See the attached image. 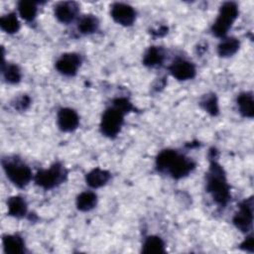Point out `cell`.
<instances>
[{
    "label": "cell",
    "instance_id": "obj_11",
    "mask_svg": "<svg viewBox=\"0 0 254 254\" xmlns=\"http://www.w3.org/2000/svg\"><path fill=\"white\" fill-rule=\"evenodd\" d=\"M79 124L77 113L68 107L61 108L58 113V126L64 132L74 131Z\"/></svg>",
    "mask_w": 254,
    "mask_h": 254
},
{
    "label": "cell",
    "instance_id": "obj_16",
    "mask_svg": "<svg viewBox=\"0 0 254 254\" xmlns=\"http://www.w3.org/2000/svg\"><path fill=\"white\" fill-rule=\"evenodd\" d=\"M237 106L242 116L252 118L254 116V102L251 92H242L237 97Z\"/></svg>",
    "mask_w": 254,
    "mask_h": 254
},
{
    "label": "cell",
    "instance_id": "obj_21",
    "mask_svg": "<svg viewBox=\"0 0 254 254\" xmlns=\"http://www.w3.org/2000/svg\"><path fill=\"white\" fill-rule=\"evenodd\" d=\"M98 26H99L98 19L94 15L88 14L80 18L77 24V29L81 34L88 35V34L94 33L98 29Z\"/></svg>",
    "mask_w": 254,
    "mask_h": 254
},
{
    "label": "cell",
    "instance_id": "obj_28",
    "mask_svg": "<svg viewBox=\"0 0 254 254\" xmlns=\"http://www.w3.org/2000/svg\"><path fill=\"white\" fill-rule=\"evenodd\" d=\"M240 248L247 252H253L254 249V243H253V236L249 235L247 236L243 242L240 244Z\"/></svg>",
    "mask_w": 254,
    "mask_h": 254
},
{
    "label": "cell",
    "instance_id": "obj_4",
    "mask_svg": "<svg viewBox=\"0 0 254 254\" xmlns=\"http://www.w3.org/2000/svg\"><path fill=\"white\" fill-rule=\"evenodd\" d=\"M2 165L7 178L16 187L24 188L32 180L31 169L19 159H4Z\"/></svg>",
    "mask_w": 254,
    "mask_h": 254
},
{
    "label": "cell",
    "instance_id": "obj_15",
    "mask_svg": "<svg viewBox=\"0 0 254 254\" xmlns=\"http://www.w3.org/2000/svg\"><path fill=\"white\" fill-rule=\"evenodd\" d=\"M8 214L13 217L21 218L27 213V203L26 200L20 195L11 196L7 200Z\"/></svg>",
    "mask_w": 254,
    "mask_h": 254
},
{
    "label": "cell",
    "instance_id": "obj_25",
    "mask_svg": "<svg viewBox=\"0 0 254 254\" xmlns=\"http://www.w3.org/2000/svg\"><path fill=\"white\" fill-rule=\"evenodd\" d=\"M200 106L210 115L215 116L218 114L219 112V108H218V101L217 98L215 96V94L211 93V94H205L201 101H200Z\"/></svg>",
    "mask_w": 254,
    "mask_h": 254
},
{
    "label": "cell",
    "instance_id": "obj_18",
    "mask_svg": "<svg viewBox=\"0 0 254 254\" xmlns=\"http://www.w3.org/2000/svg\"><path fill=\"white\" fill-rule=\"evenodd\" d=\"M97 195L93 191H83L76 197V207L80 211H89L95 207Z\"/></svg>",
    "mask_w": 254,
    "mask_h": 254
},
{
    "label": "cell",
    "instance_id": "obj_20",
    "mask_svg": "<svg viewBox=\"0 0 254 254\" xmlns=\"http://www.w3.org/2000/svg\"><path fill=\"white\" fill-rule=\"evenodd\" d=\"M164 61V52L159 47H150L144 57H143V64L147 66H157L162 64Z\"/></svg>",
    "mask_w": 254,
    "mask_h": 254
},
{
    "label": "cell",
    "instance_id": "obj_24",
    "mask_svg": "<svg viewBox=\"0 0 254 254\" xmlns=\"http://www.w3.org/2000/svg\"><path fill=\"white\" fill-rule=\"evenodd\" d=\"M18 11L20 16L26 21H33L38 12L37 4L32 1H20L18 3Z\"/></svg>",
    "mask_w": 254,
    "mask_h": 254
},
{
    "label": "cell",
    "instance_id": "obj_26",
    "mask_svg": "<svg viewBox=\"0 0 254 254\" xmlns=\"http://www.w3.org/2000/svg\"><path fill=\"white\" fill-rule=\"evenodd\" d=\"M113 106L116 107L117 109H119L120 111H122L124 114L132 111L134 109L132 103L124 97H119L113 100Z\"/></svg>",
    "mask_w": 254,
    "mask_h": 254
},
{
    "label": "cell",
    "instance_id": "obj_23",
    "mask_svg": "<svg viewBox=\"0 0 254 254\" xmlns=\"http://www.w3.org/2000/svg\"><path fill=\"white\" fill-rule=\"evenodd\" d=\"M2 74L5 81L12 84L18 83L22 77L19 66L14 64H2Z\"/></svg>",
    "mask_w": 254,
    "mask_h": 254
},
{
    "label": "cell",
    "instance_id": "obj_2",
    "mask_svg": "<svg viewBox=\"0 0 254 254\" xmlns=\"http://www.w3.org/2000/svg\"><path fill=\"white\" fill-rule=\"evenodd\" d=\"M206 190L213 200L220 206L226 205L230 199V189L223 168L214 160L210 162L206 174Z\"/></svg>",
    "mask_w": 254,
    "mask_h": 254
},
{
    "label": "cell",
    "instance_id": "obj_7",
    "mask_svg": "<svg viewBox=\"0 0 254 254\" xmlns=\"http://www.w3.org/2000/svg\"><path fill=\"white\" fill-rule=\"evenodd\" d=\"M253 222V198L249 197L239 204V209L233 216V224L241 232H248Z\"/></svg>",
    "mask_w": 254,
    "mask_h": 254
},
{
    "label": "cell",
    "instance_id": "obj_1",
    "mask_svg": "<svg viewBox=\"0 0 254 254\" xmlns=\"http://www.w3.org/2000/svg\"><path fill=\"white\" fill-rule=\"evenodd\" d=\"M195 164L190 158L181 155L176 150L166 149L161 151L156 158V167L159 172H167L174 179H182L188 176Z\"/></svg>",
    "mask_w": 254,
    "mask_h": 254
},
{
    "label": "cell",
    "instance_id": "obj_6",
    "mask_svg": "<svg viewBox=\"0 0 254 254\" xmlns=\"http://www.w3.org/2000/svg\"><path fill=\"white\" fill-rule=\"evenodd\" d=\"M124 115L122 111L114 106L107 108L103 112L100 121L101 133L108 138L116 137L123 125Z\"/></svg>",
    "mask_w": 254,
    "mask_h": 254
},
{
    "label": "cell",
    "instance_id": "obj_3",
    "mask_svg": "<svg viewBox=\"0 0 254 254\" xmlns=\"http://www.w3.org/2000/svg\"><path fill=\"white\" fill-rule=\"evenodd\" d=\"M238 16V7L234 2H224L219 9L211 32L215 37L224 38Z\"/></svg>",
    "mask_w": 254,
    "mask_h": 254
},
{
    "label": "cell",
    "instance_id": "obj_22",
    "mask_svg": "<svg viewBox=\"0 0 254 254\" xmlns=\"http://www.w3.org/2000/svg\"><path fill=\"white\" fill-rule=\"evenodd\" d=\"M1 29L8 34L17 33L20 29V22L15 13H9L0 18Z\"/></svg>",
    "mask_w": 254,
    "mask_h": 254
},
{
    "label": "cell",
    "instance_id": "obj_17",
    "mask_svg": "<svg viewBox=\"0 0 254 254\" xmlns=\"http://www.w3.org/2000/svg\"><path fill=\"white\" fill-rule=\"evenodd\" d=\"M142 252L145 254H160L165 253V243L161 237L156 235L148 236L142 246Z\"/></svg>",
    "mask_w": 254,
    "mask_h": 254
},
{
    "label": "cell",
    "instance_id": "obj_19",
    "mask_svg": "<svg viewBox=\"0 0 254 254\" xmlns=\"http://www.w3.org/2000/svg\"><path fill=\"white\" fill-rule=\"evenodd\" d=\"M240 43L236 38H225L223 39L218 47H217V53L220 57L227 58L233 56L239 49Z\"/></svg>",
    "mask_w": 254,
    "mask_h": 254
},
{
    "label": "cell",
    "instance_id": "obj_10",
    "mask_svg": "<svg viewBox=\"0 0 254 254\" xmlns=\"http://www.w3.org/2000/svg\"><path fill=\"white\" fill-rule=\"evenodd\" d=\"M170 71L172 75L179 80H188L191 79L195 75V66L192 63L184 60H176L170 66Z\"/></svg>",
    "mask_w": 254,
    "mask_h": 254
},
{
    "label": "cell",
    "instance_id": "obj_9",
    "mask_svg": "<svg viewBox=\"0 0 254 254\" xmlns=\"http://www.w3.org/2000/svg\"><path fill=\"white\" fill-rule=\"evenodd\" d=\"M113 20L122 26H131L136 18V12L128 4L114 3L110 11Z\"/></svg>",
    "mask_w": 254,
    "mask_h": 254
},
{
    "label": "cell",
    "instance_id": "obj_8",
    "mask_svg": "<svg viewBox=\"0 0 254 254\" xmlns=\"http://www.w3.org/2000/svg\"><path fill=\"white\" fill-rule=\"evenodd\" d=\"M81 64V59L78 54L65 53L62 55L56 62V68L59 72L66 76L74 75Z\"/></svg>",
    "mask_w": 254,
    "mask_h": 254
},
{
    "label": "cell",
    "instance_id": "obj_5",
    "mask_svg": "<svg viewBox=\"0 0 254 254\" xmlns=\"http://www.w3.org/2000/svg\"><path fill=\"white\" fill-rule=\"evenodd\" d=\"M67 172L61 163L53 164L49 169L40 170L34 180L35 183L44 190H51L64 183L66 179Z\"/></svg>",
    "mask_w": 254,
    "mask_h": 254
},
{
    "label": "cell",
    "instance_id": "obj_29",
    "mask_svg": "<svg viewBox=\"0 0 254 254\" xmlns=\"http://www.w3.org/2000/svg\"><path fill=\"white\" fill-rule=\"evenodd\" d=\"M168 28L167 27H165V26H161L159 29H157L156 31H153L152 32V34H154L155 36H157V37H161V36H164V35H166L168 32Z\"/></svg>",
    "mask_w": 254,
    "mask_h": 254
},
{
    "label": "cell",
    "instance_id": "obj_13",
    "mask_svg": "<svg viewBox=\"0 0 254 254\" xmlns=\"http://www.w3.org/2000/svg\"><path fill=\"white\" fill-rule=\"evenodd\" d=\"M3 250L7 254H20L25 252L24 239L18 234H6L2 238Z\"/></svg>",
    "mask_w": 254,
    "mask_h": 254
},
{
    "label": "cell",
    "instance_id": "obj_27",
    "mask_svg": "<svg viewBox=\"0 0 254 254\" xmlns=\"http://www.w3.org/2000/svg\"><path fill=\"white\" fill-rule=\"evenodd\" d=\"M31 104V99L28 95L26 94H23L21 95L20 97H18L15 102L13 103L15 109L17 110H20V111H23V110H26Z\"/></svg>",
    "mask_w": 254,
    "mask_h": 254
},
{
    "label": "cell",
    "instance_id": "obj_14",
    "mask_svg": "<svg viewBox=\"0 0 254 254\" xmlns=\"http://www.w3.org/2000/svg\"><path fill=\"white\" fill-rule=\"evenodd\" d=\"M110 177L111 175L108 171L102 170L100 168H95L85 176V182L90 188L98 189L106 185L107 182L110 180Z\"/></svg>",
    "mask_w": 254,
    "mask_h": 254
},
{
    "label": "cell",
    "instance_id": "obj_12",
    "mask_svg": "<svg viewBox=\"0 0 254 254\" xmlns=\"http://www.w3.org/2000/svg\"><path fill=\"white\" fill-rule=\"evenodd\" d=\"M54 12L61 23L68 24L75 19L78 13V5L72 1L60 2L55 6Z\"/></svg>",
    "mask_w": 254,
    "mask_h": 254
}]
</instances>
